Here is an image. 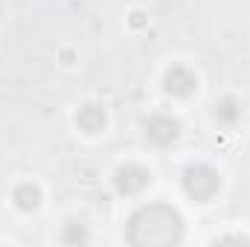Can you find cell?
<instances>
[{
    "instance_id": "obj_1",
    "label": "cell",
    "mask_w": 250,
    "mask_h": 247,
    "mask_svg": "<svg viewBox=\"0 0 250 247\" xmlns=\"http://www.w3.org/2000/svg\"><path fill=\"white\" fill-rule=\"evenodd\" d=\"M184 239V218L169 204H148L128 218V242L134 247L178 245Z\"/></svg>"
},
{
    "instance_id": "obj_2",
    "label": "cell",
    "mask_w": 250,
    "mask_h": 247,
    "mask_svg": "<svg viewBox=\"0 0 250 247\" xmlns=\"http://www.w3.org/2000/svg\"><path fill=\"white\" fill-rule=\"evenodd\" d=\"M221 189V178L209 166H189L184 172V192L195 201H209Z\"/></svg>"
},
{
    "instance_id": "obj_3",
    "label": "cell",
    "mask_w": 250,
    "mask_h": 247,
    "mask_svg": "<svg viewBox=\"0 0 250 247\" xmlns=\"http://www.w3.org/2000/svg\"><path fill=\"white\" fill-rule=\"evenodd\" d=\"M178 134H181V125H178V120H172V117L157 114V117H151L146 123V137L154 145H169V143L178 140Z\"/></svg>"
},
{
    "instance_id": "obj_4",
    "label": "cell",
    "mask_w": 250,
    "mask_h": 247,
    "mask_svg": "<svg viewBox=\"0 0 250 247\" xmlns=\"http://www.w3.org/2000/svg\"><path fill=\"white\" fill-rule=\"evenodd\" d=\"M114 184H117V189H120L123 195H140L146 186L151 184V175H148L143 166H123V169L117 172Z\"/></svg>"
},
{
    "instance_id": "obj_5",
    "label": "cell",
    "mask_w": 250,
    "mask_h": 247,
    "mask_svg": "<svg viewBox=\"0 0 250 247\" xmlns=\"http://www.w3.org/2000/svg\"><path fill=\"white\" fill-rule=\"evenodd\" d=\"M195 87H198V79H195V73L187 70V67H172L166 73V90L172 96H181V99L184 96H192Z\"/></svg>"
},
{
    "instance_id": "obj_6",
    "label": "cell",
    "mask_w": 250,
    "mask_h": 247,
    "mask_svg": "<svg viewBox=\"0 0 250 247\" xmlns=\"http://www.w3.org/2000/svg\"><path fill=\"white\" fill-rule=\"evenodd\" d=\"M76 123H79L82 131L96 134V131H102V128H105V111H102V108H96V105H84V108L76 114Z\"/></svg>"
},
{
    "instance_id": "obj_7",
    "label": "cell",
    "mask_w": 250,
    "mask_h": 247,
    "mask_svg": "<svg viewBox=\"0 0 250 247\" xmlns=\"http://www.w3.org/2000/svg\"><path fill=\"white\" fill-rule=\"evenodd\" d=\"M12 201L18 204V209H23V212H32V209L41 204V192H38V186H32V184H21L18 189H15Z\"/></svg>"
},
{
    "instance_id": "obj_8",
    "label": "cell",
    "mask_w": 250,
    "mask_h": 247,
    "mask_svg": "<svg viewBox=\"0 0 250 247\" xmlns=\"http://www.w3.org/2000/svg\"><path fill=\"white\" fill-rule=\"evenodd\" d=\"M239 117H242V105L233 99V96H227V99H221L218 105H215V120L224 125H233L239 123Z\"/></svg>"
},
{
    "instance_id": "obj_9",
    "label": "cell",
    "mask_w": 250,
    "mask_h": 247,
    "mask_svg": "<svg viewBox=\"0 0 250 247\" xmlns=\"http://www.w3.org/2000/svg\"><path fill=\"white\" fill-rule=\"evenodd\" d=\"M62 239L67 242V245H73V242H87V230H84V224L73 221V224H67V227H64Z\"/></svg>"
}]
</instances>
